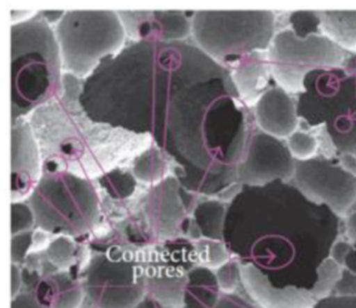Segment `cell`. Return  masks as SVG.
<instances>
[{
  "instance_id": "1",
  "label": "cell",
  "mask_w": 356,
  "mask_h": 308,
  "mask_svg": "<svg viewBox=\"0 0 356 308\" xmlns=\"http://www.w3.org/2000/svg\"><path fill=\"white\" fill-rule=\"evenodd\" d=\"M231 71L193 42L163 44L156 77L154 142L172 159V176L216 198L238 183V164L255 124Z\"/></svg>"
},
{
  "instance_id": "2",
  "label": "cell",
  "mask_w": 356,
  "mask_h": 308,
  "mask_svg": "<svg viewBox=\"0 0 356 308\" xmlns=\"http://www.w3.org/2000/svg\"><path fill=\"white\" fill-rule=\"evenodd\" d=\"M343 231V218L307 199L291 182L243 186L229 203L224 242L232 258L278 286L311 290Z\"/></svg>"
},
{
  "instance_id": "3",
  "label": "cell",
  "mask_w": 356,
  "mask_h": 308,
  "mask_svg": "<svg viewBox=\"0 0 356 308\" xmlns=\"http://www.w3.org/2000/svg\"><path fill=\"white\" fill-rule=\"evenodd\" d=\"M83 80L64 73L63 94L35 110L28 122L44 171H67L96 181L115 169L129 168L154 139L95 122L81 106Z\"/></svg>"
},
{
  "instance_id": "4",
  "label": "cell",
  "mask_w": 356,
  "mask_h": 308,
  "mask_svg": "<svg viewBox=\"0 0 356 308\" xmlns=\"http://www.w3.org/2000/svg\"><path fill=\"white\" fill-rule=\"evenodd\" d=\"M162 44L131 42L83 80L81 106L95 122L151 135Z\"/></svg>"
},
{
  "instance_id": "5",
  "label": "cell",
  "mask_w": 356,
  "mask_h": 308,
  "mask_svg": "<svg viewBox=\"0 0 356 308\" xmlns=\"http://www.w3.org/2000/svg\"><path fill=\"white\" fill-rule=\"evenodd\" d=\"M11 124L27 119L63 94V63L55 31L38 11L26 22L10 24Z\"/></svg>"
},
{
  "instance_id": "6",
  "label": "cell",
  "mask_w": 356,
  "mask_h": 308,
  "mask_svg": "<svg viewBox=\"0 0 356 308\" xmlns=\"http://www.w3.org/2000/svg\"><path fill=\"white\" fill-rule=\"evenodd\" d=\"M296 104L300 126L320 129L338 153H356L355 75L343 68L313 71Z\"/></svg>"
},
{
  "instance_id": "7",
  "label": "cell",
  "mask_w": 356,
  "mask_h": 308,
  "mask_svg": "<svg viewBox=\"0 0 356 308\" xmlns=\"http://www.w3.org/2000/svg\"><path fill=\"white\" fill-rule=\"evenodd\" d=\"M27 203L37 229L50 235L75 239L91 234L102 214L95 181L67 171H44Z\"/></svg>"
},
{
  "instance_id": "8",
  "label": "cell",
  "mask_w": 356,
  "mask_h": 308,
  "mask_svg": "<svg viewBox=\"0 0 356 308\" xmlns=\"http://www.w3.org/2000/svg\"><path fill=\"white\" fill-rule=\"evenodd\" d=\"M191 24L192 42L227 69L247 55L267 52L278 32L273 11H197Z\"/></svg>"
},
{
  "instance_id": "9",
  "label": "cell",
  "mask_w": 356,
  "mask_h": 308,
  "mask_svg": "<svg viewBox=\"0 0 356 308\" xmlns=\"http://www.w3.org/2000/svg\"><path fill=\"white\" fill-rule=\"evenodd\" d=\"M64 73L86 80L104 59L119 55L127 37L118 11H65L54 28Z\"/></svg>"
},
{
  "instance_id": "10",
  "label": "cell",
  "mask_w": 356,
  "mask_h": 308,
  "mask_svg": "<svg viewBox=\"0 0 356 308\" xmlns=\"http://www.w3.org/2000/svg\"><path fill=\"white\" fill-rule=\"evenodd\" d=\"M83 286L95 308L138 307L147 295L145 252L114 245L93 254Z\"/></svg>"
},
{
  "instance_id": "11",
  "label": "cell",
  "mask_w": 356,
  "mask_h": 308,
  "mask_svg": "<svg viewBox=\"0 0 356 308\" xmlns=\"http://www.w3.org/2000/svg\"><path fill=\"white\" fill-rule=\"evenodd\" d=\"M348 55L324 34L302 37L289 27L275 33L267 51L275 85L295 96L303 91V82L309 74L343 68Z\"/></svg>"
},
{
  "instance_id": "12",
  "label": "cell",
  "mask_w": 356,
  "mask_h": 308,
  "mask_svg": "<svg viewBox=\"0 0 356 308\" xmlns=\"http://www.w3.org/2000/svg\"><path fill=\"white\" fill-rule=\"evenodd\" d=\"M145 257L147 295L162 307H185L188 273L198 266L193 242L185 237L165 241V247L147 250Z\"/></svg>"
},
{
  "instance_id": "13",
  "label": "cell",
  "mask_w": 356,
  "mask_h": 308,
  "mask_svg": "<svg viewBox=\"0 0 356 308\" xmlns=\"http://www.w3.org/2000/svg\"><path fill=\"white\" fill-rule=\"evenodd\" d=\"M291 183L307 199L324 205L341 218L356 209V176L347 173L338 159L318 155L296 162Z\"/></svg>"
},
{
  "instance_id": "14",
  "label": "cell",
  "mask_w": 356,
  "mask_h": 308,
  "mask_svg": "<svg viewBox=\"0 0 356 308\" xmlns=\"http://www.w3.org/2000/svg\"><path fill=\"white\" fill-rule=\"evenodd\" d=\"M296 160L286 140L261 132L254 124L238 164V182L243 186L264 187L273 182H291Z\"/></svg>"
},
{
  "instance_id": "15",
  "label": "cell",
  "mask_w": 356,
  "mask_h": 308,
  "mask_svg": "<svg viewBox=\"0 0 356 308\" xmlns=\"http://www.w3.org/2000/svg\"><path fill=\"white\" fill-rule=\"evenodd\" d=\"M180 185L173 176H169L159 185L151 186L139 199V211L151 239L156 242L174 240L183 236L188 213L180 198Z\"/></svg>"
},
{
  "instance_id": "16",
  "label": "cell",
  "mask_w": 356,
  "mask_h": 308,
  "mask_svg": "<svg viewBox=\"0 0 356 308\" xmlns=\"http://www.w3.org/2000/svg\"><path fill=\"white\" fill-rule=\"evenodd\" d=\"M131 42L173 44L192 37L193 12L184 11H118Z\"/></svg>"
},
{
  "instance_id": "17",
  "label": "cell",
  "mask_w": 356,
  "mask_h": 308,
  "mask_svg": "<svg viewBox=\"0 0 356 308\" xmlns=\"http://www.w3.org/2000/svg\"><path fill=\"white\" fill-rule=\"evenodd\" d=\"M42 153L28 119L11 124V203L24 201L42 178Z\"/></svg>"
},
{
  "instance_id": "18",
  "label": "cell",
  "mask_w": 356,
  "mask_h": 308,
  "mask_svg": "<svg viewBox=\"0 0 356 308\" xmlns=\"http://www.w3.org/2000/svg\"><path fill=\"white\" fill-rule=\"evenodd\" d=\"M241 273L243 289L256 307L315 308L318 304L311 290L275 286L268 277L249 264H241Z\"/></svg>"
},
{
  "instance_id": "19",
  "label": "cell",
  "mask_w": 356,
  "mask_h": 308,
  "mask_svg": "<svg viewBox=\"0 0 356 308\" xmlns=\"http://www.w3.org/2000/svg\"><path fill=\"white\" fill-rule=\"evenodd\" d=\"M252 116L261 132L280 140H286L300 126L296 98L278 86L272 87L256 101Z\"/></svg>"
},
{
  "instance_id": "20",
  "label": "cell",
  "mask_w": 356,
  "mask_h": 308,
  "mask_svg": "<svg viewBox=\"0 0 356 308\" xmlns=\"http://www.w3.org/2000/svg\"><path fill=\"white\" fill-rule=\"evenodd\" d=\"M239 96L248 108H254L256 101L270 89V74L267 52H256L247 55L229 69Z\"/></svg>"
},
{
  "instance_id": "21",
  "label": "cell",
  "mask_w": 356,
  "mask_h": 308,
  "mask_svg": "<svg viewBox=\"0 0 356 308\" xmlns=\"http://www.w3.org/2000/svg\"><path fill=\"white\" fill-rule=\"evenodd\" d=\"M34 295L46 307L80 308L86 294L68 271H57L39 280Z\"/></svg>"
},
{
  "instance_id": "22",
  "label": "cell",
  "mask_w": 356,
  "mask_h": 308,
  "mask_svg": "<svg viewBox=\"0 0 356 308\" xmlns=\"http://www.w3.org/2000/svg\"><path fill=\"white\" fill-rule=\"evenodd\" d=\"M221 295L215 271L203 266L188 271L185 308H215Z\"/></svg>"
},
{
  "instance_id": "23",
  "label": "cell",
  "mask_w": 356,
  "mask_h": 308,
  "mask_svg": "<svg viewBox=\"0 0 356 308\" xmlns=\"http://www.w3.org/2000/svg\"><path fill=\"white\" fill-rule=\"evenodd\" d=\"M321 33L348 53H356V11H318Z\"/></svg>"
},
{
  "instance_id": "24",
  "label": "cell",
  "mask_w": 356,
  "mask_h": 308,
  "mask_svg": "<svg viewBox=\"0 0 356 308\" xmlns=\"http://www.w3.org/2000/svg\"><path fill=\"white\" fill-rule=\"evenodd\" d=\"M172 159L155 142L132 163L133 175L143 185L155 186L172 176Z\"/></svg>"
},
{
  "instance_id": "25",
  "label": "cell",
  "mask_w": 356,
  "mask_h": 308,
  "mask_svg": "<svg viewBox=\"0 0 356 308\" xmlns=\"http://www.w3.org/2000/svg\"><path fill=\"white\" fill-rule=\"evenodd\" d=\"M227 206L229 205L215 198L201 200V203L197 205L191 217L201 232L202 239L224 241Z\"/></svg>"
},
{
  "instance_id": "26",
  "label": "cell",
  "mask_w": 356,
  "mask_h": 308,
  "mask_svg": "<svg viewBox=\"0 0 356 308\" xmlns=\"http://www.w3.org/2000/svg\"><path fill=\"white\" fill-rule=\"evenodd\" d=\"M95 182L98 191L104 193L108 199L120 203L134 196L138 189V180L129 168L115 169Z\"/></svg>"
},
{
  "instance_id": "27",
  "label": "cell",
  "mask_w": 356,
  "mask_h": 308,
  "mask_svg": "<svg viewBox=\"0 0 356 308\" xmlns=\"http://www.w3.org/2000/svg\"><path fill=\"white\" fill-rule=\"evenodd\" d=\"M196 250L198 266L216 271L232 259V255L225 245L224 241L201 240L193 242Z\"/></svg>"
},
{
  "instance_id": "28",
  "label": "cell",
  "mask_w": 356,
  "mask_h": 308,
  "mask_svg": "<svg viewBox=\"0 0 356 308\" xmlns=\"http://www.w3.org/2000/svg\"><path fill=\"white\" fill-rule=\"evenodd\" d=\"M78 245L73 237L56 236L51 241L49 248L45 250L47 262L57 271H68L76 260Z\"/></svg>"
},
{
  "instance_id": "29",
  "label": "cell",
  "mask_w": 356,
  "mask_h": 308,
  "mask_svg": "<svg viewBox=\"0 0 356 308\" xmlns=\"http://www.w3.org/2000/svg\"><path fill=\"white\" fill-rule=\"evenodd\" d=\"M343 268L331 258L325 259L316 270V280L311 293L319 302L334 295V286L342 276Z\"/></svg>"
},
{
  "instance_id": "30",
  "label": "cell",
  "mask_w": 356,
  "mask_h": 308,
  "mask_svg": "<svg viewBox=\"0 0 356 308\" xmlns=\"http://www.w3.org/2000/svg\"><path fill=\"white\" fill-rule=\"evenodd\" d=\"M289 151L296 162H306L318 157L320 141L315 134L308 130L297 129L293 135L286 139Z\"/></svg>"
},
{
  "instance_id": "31",
  "label": "cell",
  "mask_w": 356,
  "mask_h": 308,
  "mask_svg": "<svg viewBox=\"0 0 356 308\" xmlns=\"http://www.w3.org/2000/svg\"><path fill=\"white\" fill-rule=\"evenodd\" d=\"M216 280L219 283L221 294H236L238 286H242V273H241V264L237 259L232 258L224 266L215 271Z\"/></svg>"
},
{
  "instance_id": "32",
  "label": "cell",
  "mask_w": 356,
  "mask_h": 308,
  "mask_svg": "<svg viewBox=\"0 0 356 308\" xmlns=\"http://www.w3.org/2000/svg\"><path fill=\"white\" fill-rule=\"evenodd\" d=\"M37 229L35 217L27 201L11 203V236Z\"/></svg>"
},
{
  "instance_id": "33",
  "label": "cell",
  "mask_w": 356,
  "mask_h": 308,
  "mask_svg": "<svg viewBox=\"0 0 356 308\" xmlns=\"http://www.w3.org/2000/svg\"><path fill=\"white\" fill-rule=\"evenodd\" d=\"M288 24L289 28H291L293 32L302 37L311 35V34H323L318 11L290 12Z\"/></svg>"
},
{
  "instance_id": "34",
  "label": "cell",
  "mask_w": 356,
  "mask_h": 308,
  "mask_svg": "<svg viewBox=\"0 0 356 308\" xmlns=\"http://www.w3.org/2000/svg\"><path fill=\"white\" fill-rule=\"evenodd\" d=\"M34 230L11 236V264L22 265L31 255Z\"/></svg>"
},
{
  "instance_id": "35",
  "label": "cell",
  "mask_w": 356,
  "mask_h": 308,
  "mask_svg": "<svg viewBox=\"0 0 356 308\" xmlns=\"http://www.w3.org/2000/svg\"><path fill=\"white\" fill-rule=\"evenodd\" d=\"M337 298H356V273L343 268L342 276L334 286V295Z\"/></svg>"
},
{
  "instance_id": "36",
  "label": "cell",
  "mask_w": 356,
  "mask_h": 308,
  "mask_svg": "<svg viewBox=\"0 0 356 308\" xmlns=\"http://www.w3.org/2000/svg\"><path fill=\"white\" fill-rule=\"evenodd\" d=\"M353 250H354V246L350 242H348L344 237L338 239L331 248L330 258L332 259L334 263H337L339 266L344 268L346 260L349 257V254L352 253Z\"/></svg>"
},
{
  "instance_id": "37",
  "label": "cell",
  "mask_w": 356,
  "mask_h": 308,
  "mask_svg": "<svg viewBox=\"0 0 356 308\" xmlns=\"http://www.w3.org/2000/svg\"><path fill=\"white\" fill-rule=\"evenodd\" d=\"M215 308H257L255 305L238 294L221 295Z\"/></svg>"
},
{
  "instance_id": "38",
  "label": "cell",
  "mask_w": 356,
  "mask_h": 308,
  "mask_svg": "<svg viewBox=\"0 0 356 308\" xmlns=\"http://www.w3.org/2000/svg\"><path fill=\"white\" fill-rule=\"evenodd\" d=\"M10 308H49L42 305L34 293H21L15 299H11Z\"/></svg>"
},
{
  "instance_id": "39",
  "label": "cell",
  "mask_w": 356,
  "mask_h": 308,
  "mask_svg": "<svg viewBox=\"0 0 356 308\" xmlns=\"http://www.w3.org/2000/svg\"><path fill=\"white\" fill-rule=\"evenodd\" d=\"M315 308H356V298H337L330 296L319 301Z\"/></svg>"
},
{
  "instance_id": "40",
  "label": "cell",
  "mask_w": 356,
  "mask_h": 308,
  "mask_svg": "<svg viewBox=\"0 0 356 308\" xmlns=\"http://www.w3.org/2000/svg\"><path fill=\"white\" fill-rule=\"evenodd\" d=\"M343 231L344 239L350 242L353 246L356 245V209L349 213L347 217L343 218Z\"/></svg>"
},
{
  "instance_id": "41",
  "label": "cell",
  "mask_w": 356,
  "mask_h": 308,
  "mask_svg": "<svg viewBox=\"0 0 356 308\" xmlns=\"http://www.w3.org/2000/svg\"><path fill=\"white\" fill-rule=\"evenodd\" d=\"M23 286V275L19 265L11 264V299L21 294Z\"/></svg>"
},
{
  "instance_id": "42",
  "label": "cell",
  "mask_w": 356,
  "mask_h": 308,
  "mask_svg": "<svg viewBox=\"0 0 356 308\" xmlns=\"http://www.w3.org/2000/svg\"><path fill=\"white\" fill-rule=\"evenodd\" d=\"M338 163L347 173L356 176V153H339Z\"/></svg>"
},
{
  "instance_id": "43",
  "label": "cell",
  "mask_w": 356,
  "mask_h": 308,
  "mask_svg": "<svg viewBox=\"0 0 356 308\" xmlns=\"http://www.w3.org/2000/svg\"><path fill=\"white\" fill-rule=\"evenodd\" d=\"M38 11H21V10H10V23L13 24H19V23L26 22L28 19H32Z\"/></svg>"
},
{
  "instance_id": "44",
  "label": "cell",
  "mask_w": 356,
  "mask_h": 308,
  "mask_svg": "<svg viewBox=\"0 0 356 308\" xmlns=\"http://www.w3.org/2000/svg\"><path fill=\"white\" fill-rule=\"evenodd\" d=\"M39 15L50 24L51 27L55 28L60 19H63L65 11H39Z\"/></svg>"
},
{
  "instance_id": "45",
  "label": "cell",
  "mask_w": 356,
  "mask_h": 308,
  "mask_svg": "<svg viewBox=\"0 0 356 308\" xmlns=\"http://www.w3.org/2000/svg\"><path fill=\"white\" fill-rule=\"evenodd\" d=\"M343 69L356 76V53H349L346 63L343 65Z\"/></svg>"
},
{
  "instance_id": "46",
  "label": "cell",
  "mask_w": 356,
  "mask_h": 308,
  "mask_svg": "<svg viewBox=\"0 0 356 308\" xmlns=\"http://www.w3.org/2000/svg\"><path fill=\"white\" fill-rule=\"evenodd\" d=\"M184 308H185V307H184Z\"/></svg>"
}]
</instances>
